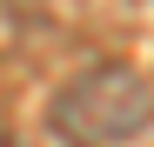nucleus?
Instances as JSON below:
<instances>
[{
	"instance_id": "obj_1",
	"label": "nucleus",
	"mask_w": 154,
	"mask_h": 147,
	"mask_svg": "<svg viewBox=\"0 0 154 147\" xmlns=\"http://www.w3.org/2000/svg\"><path fill=\"white\" fill-rule=\"evenodd\" d=\"M47 134L60 147H134L154 134V80L127 60H94L47 94Z\"/></svg>"
},
{
	"instance_id": "obj_2",
	"label": "nucleus",
	"mask_w": 154,
	"mask_h": 147,
	"mask_svg": "<svg viewBox=\"0 0 154 147\" xmlns=\"http://www.w3.org/2000/svg\"><path fill=\"white\" fill-rule=\"evenodd\" d=\"M0 147H20V140H14V134H7V127H0Z\"/></svg>"
}]
</instances>
